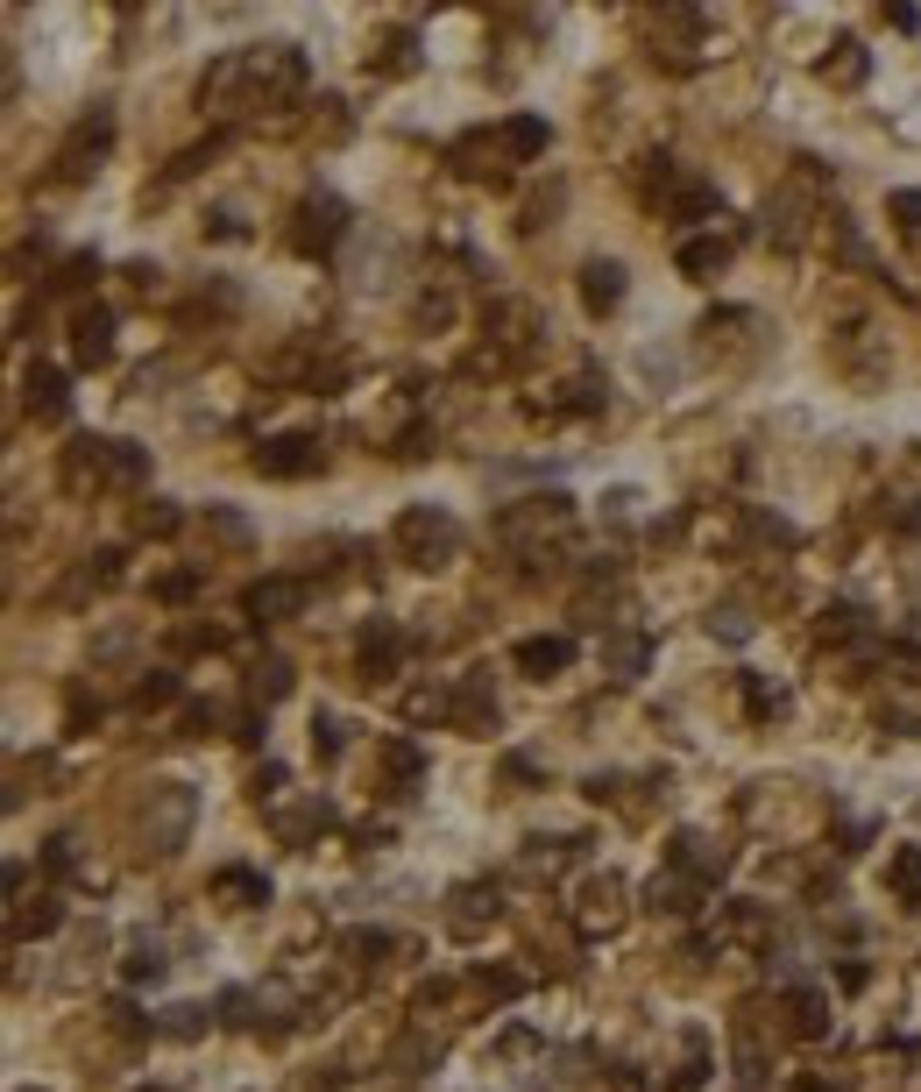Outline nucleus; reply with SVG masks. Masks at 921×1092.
I'll use <instances>...</instances> for the list:
<instances>
[{
  "mask_svg": "<svg viewBox=\"0 0 921 1092\" xmlns=\"http://www.w3.org/2000/svg\"><path fill=\"white\" fill-rule=\"evenodd\" d=\"M306 93V57L291 43H269V50H241V57H220L206 65L199 79V100L220 114H241V107H284V100Z\"/></svg>",
  "mask_w": 921,
  "mask_h": 1092,
  "instance_id": "1",
  "label": "nucleus"
},
{
  "mask_svg": "<svg viewBox=\"0 0 921 1092\" xmlns=\"http://www.w3.org/2000/svg\"><path fill=\"white\" fill-rule=\"evenodd\" d=\"M398 553L412 567H447L461 553V526L440 511V504H412V511L398 518Z\"/></svg>",
  "mask_w": 921,
  "mask_h": 1092,
  "instance_id": "2",
  "label": "nucleus"
},
{
  "mask_svg": "<svg viewBox=\"0 0 921 1092\" xmlns=\"http://www.w3.org/2000/svg\"><path fill=\"white\" fill-rule=\"evenodd\" d=\"M192 816H199V795H192L185 781H157L142 802V837L149 851H177L192 837Z\"/></svg>",
  "mask_w": 921,
  "mask_h": 1092,
  "instance_id": "3",
  "label": "nucleus"
},
{
  "mask_svg": "<svg viewBox=\"0 0 921 1092\" xmlns=\"http://www.w3.org/2000/svg\"><path fill=\"white\" fill-rule=\"evenodd\" d=\"M107 142H114V114H107V107H93V114H85V122L65 136V149H57V177H65V185L93 177V171H100V157H107Z\"/></svg>",
  "mask_w": 921,
  "mask_h": 1092,
  "instance_id": "4",
  "label": "nucleus"
},
{
  "mask_svg": "<svg viewBox=\"0 0 921 1092\" xmlns=\"http://www.w3.org/2000/svg\"><path fill=\"white\" fill-rule=\"evenodd\" d=\"M347 234V206L334 199V192H312L306 206H298V228H291V242L306 249V256H326V249H334Z\"/></svg>",
  "mask_w": 921,
  "mask_h": 1092,
  "instance_id": "5",
  "label": "nucleus"
},
{
  "mask_svg": "<svg viewBox=\"0 0 921 1092\" xmlns=\"http://www.w3.org/2000/svg\"><path fill=\"white\" fill-rule=\"evenodd\" d=\"M241 610H249L255 624H284V618L306 610V582H298V575H263L249 596H241Z\"/></svg>",
  "mask_w": 921,
  "mask_h": 1092,
  "instance_id": "6",
  "label": "nucleus"
},
{
  "mask_svg": "<svg viewBox=\"0 0 921 1092\" xmlns=\"http://www.w3.org/2000/svg\"><path fill=\"white\" fill-rule=\"evenodd\" d=\"M255 469L284 475V483H291V475H312L320 469V440H312V433H277V440L255 447Z\"/></svg>",
  "mask_w": 921,
  "mask_h": 1092,
  "instance_id": "7",
  "label": "nucleus"
},
{
  "mask_svg": "<svg viewBox=\"0 0 921 1092\" xmlns=\"http://www.w3.org/2000/svg\"><path fill=\"white\" fill-rule=\"evenodd\" d=\"M114 355V312L107 306H85L79 320H71V363L79 369H100Z\"/></svg>",
  "mask_w": 921,
  "mask_h": 1092,
  "instance_id": "8",
  "label": "nucleus"
},
{
  "mask_svg": "<svg viewBox=\"0 0 921 1092\" xmlns=\"http://www.w3.org/2000/svg\"><path fill=\"white\" fill-rule=\"evenodd\" d=\"M802 214H808V177H794V185H780L773 199H765V234H773L780 249L802 242Z\"/></svg>",
  "mask_w": 921,
  "mask_h": 1092,
  "instance_id": "9",
  "label": "nucleus"
},
{
  "mask_svg": "<svg viewBox=\"0 0 921 1092\" xmlns=\"http://www.w3.org/2000/svg\"><path fill=\"white\" fill-rule=\"evenodd\" d=\"M567 518H575V497H561V490H546V497H525L518 504V511H504V518H496V532H504V540H518V532L525 526H567Z\"/></svg>",
  "mask_w": 921,
  "mask_h": 1092,
  "instance_id": "10",
  "label": "nucleus"
},
{
  "mask_svg": "<svg viewBox=\"0 0 921 1092\" xmlns=\"http://www.w3.org/2000/svg\"><path fill=\"white\" fill-rule=\"evenodd\" d=\"M454 731H496V696H490V675H468L461 688H454V716H447Z\"/></svg>",
  "mask_w": 921,
  "mask_h": 1092,
  "instance_id": "11",
  "label": "nucleus"
},
{
  "mask_svg": "<svg viewBox=\"0 0 921 1092\" xmlns=\"http://www.w3.org/2000/svg\"><path fill=\"white\" fill-rule=\"evenodd\" d=\"M22 398H28V412H36V418H65V412H71L65 369H50V363H28V377H22Z\"/></svg>",
  "mask_w": 921,
  "mask_h": 1092,
  "instance_id": "12",
  "label": "nucleus"
},
{
  "mask_svg": "<svg viewBox=\"0 0 921 1092\" xmlns=\"http://www.w3.org/2000/svg\"><path fill=\"white\" fill-rule=\"evenodd\" d=\"M510 660H518L525 675H539V681H546V675H561V667L575 660V639H567V632H539V639H518V653H510Z\"/></svg>",
  "mask_w": 921,
  "mask_h": 1092,
  "instance_id": "13",
  "label": "nucleus"
},
{
  "mask_svg": "<svg viewBox=\"0 0 921 1092\" xmlns=\"http://www.w3.org/2000/svg\"><path fill=\"white\" fill-rule=\"evenodd\" d=\"M404 646H412V639H404V632H398V624H390V618H376L369 632H361V667H369V681H376V675H398Z\"/></svg>",
  "mask_w": 921,
  "mask_h": 1092,
  "instance_id": "14",
  "label": "nucleus"
},
{
  "mask_svg": "<svg viewBox=\"0 0 921 1092\" xmlns=\"http://www.w3.org/2000/svg\"><path fill=\"white\" fill-rule=\"evenodd\" d=\"M602 667H610L617 681H638L645 667H653V639L645 632H610L602 639Z\"/></svg>",
  "mask_w": 921,
  "mask_h": 1092,
  "instance_id": "15",
  "label": "nucleus"
},
{
  "mask_svg": "<svg viewBox=\"0 0 921 1092\" xmlns=\"http://www.w3.org/2000/svg\"><path fill=\"white\" fill-rule=\"evenodd\" d=\"M582 298H588V312H617L624 306V263H582Z\"/></svg>",
  "mask_w": 921,
  "mask_h": 1092,
  "instance_id": "16",
  "label": "nucleus"
},
{
  "mask_svg": "<svg viewBox=\"0 0 921 1092\" xmlns=\"http://www.w3.org/2000/svg\"><path fill=\"white\" fill-rule=\"evenodd\" d=\"M674 865H681V873H694V880H723V844H709L702 830H681L674 837Z\"/></svg>",
  "mask_w": 921,
  "mask_h": 1092,
  "instance_id": "17",
  "label": "nucleus"
},
{
  "mask_svg": "<svg viewBox=\"0 0 921 1092\" xmlns=\"http://www.w3.org/2000/svg\"><path fill=\"white\" fill-rule=\"evenodd\" d=\"M100 483H107V440H71L65 490H100Z\"/></svg>",
  "mask_w": 921,
  "mask_h": 1092,
  "instance_id": "18",
  "label": "nucleus"
},
{
  "mask_svg": "<svg viewBox=\"0 0 921 1092\" xmlns=\"http://www.w3.org/2000/svg\"><path fill=\"white\" fill-rule=\"evenodd\" d=\"M546 122H539V114H518V122H504L496 128V149H504V157H518V163H532V157H546Z\"/></svg>",
  "mask_w": 921,
  "mask_h": 1092,
  "instance_id": "19",
  "label": "nucleus"
},
{
  "mask_svg": "<svg viewBox=\"0 0 921 1092\" xmlns=\"http://www.w3.org/2000/svg\"><path fill=\"white\" fill-rule=\"evenodd\" d=\"M447 922H454V936H475L482 922H496V887H482V880H475V887H461L454 908H447Z\"/></svg>",
  "mask_w": 921,
  "mask_h": 1092,
  "instance_id": "20",
  "label": "nucleus"
},
{
  "mask_svg": "<svg viewBox=\"0 0 921 1092\" xmlns=\"http://www.w3.org/2000/svg\"><path fill=\"white\" fill-rule=\"evenodd\" d=\"M674 220H709V214H723V192L709 185V177H674Z\"/></svg>",
  "mask_w": 921,
  "mask_h": 1092,
  "instance_id": "21",
  "label": "nucleus"
},
{
  "mask_svg": "<svg viewBox=\"0 0 921 1092\" xmlns=\"http://www.w3.org/2000/svg\"><path fill=\"white\" fill-rule=\"evenodd\" d=\"M617 880L602 873V880H588V894H582V930H617V916H624V908H617Z\"/></svg>",
  "mask_w": 921,
  "mask_h": 1092,
  "instance_id": "22",
  "label": "nucleus"
},
{
  "mask_svg": "<svg viewBox=\"0 0 921 1092\" xmlns=\"http://www.w3.org/2000/svg\"><path fill=\"white\" fill-rule=\"evenodd\" d=\"M383 767H390V788H398V795H412L418 773H426V752H418V738H390V745H383Z\"/></svg>",
  "mask_w": 921,
  "mask_h": 1092,
  "instance_id": "23",
  "label": "nucleus"
},
{
  "mask_svg": "<svg viewBox=\"0 0 921 1092\" xmlns=\"http://www.w3.org/2000/svg\"><path fill=\"white\" fill-rule=\"evenodd\" d=\"M886 880H894V894L908 908H921V844H900L894 859H886Z\"/></svg>",
  "mask_w": 921,
  "mask_h": 1092,
  "instance_id": "24",
  "label": "nucleus"
},
{
  "mask_svg": "<svg viewBox=\"0 0 921 1092\" xmlns=\"http://www.w3.org/2000/svg\"><path fill=\"white\" fill-rule=\"evenodd\" d=\"M674 263H681L688 277H716L723 263H730V242H716V234H702V242H681V256H674Z\"/></svg>",
  "mask_w": 921,
  "mask_h": 1092,
  "instance_id": "25",
  "label": "nucleus"
},
{
  "mask_svg": "<svg viewBox=\"0 0 921 1092\" xmlns=\"http://www.w3.org/2000/svg\"><path fill=\"white\" fill-rule=\"evenodd\" d=\"M149 475V447H135V440H107V483H142Z\"/></svg>",
  "mask_w": 921,
  "mask_h": 1092,
  "instance_id": "26",
  "label": "nucleus"
},
{
  "mask_svg": "<svg viewBox=\"0 0 921 1092\" xmlns=\"http://www.w3.org/2000/svg\"><path fill=\"white\" fill-rule=\"evenodd\" d=\"M865 71H872V57H865V43H851V36H843L837 50L822 57V79H837V85H857Z\"/></svg>",
  "mask_w": 921,
  "mask_h": 1092,
  "instance_id": "27",
  "label": "nucleus"
},
{
  "mask_svg": "<svg viewBox=\"0 0 921 1092\" xmlns=\"http://www.w3.org/2000/svg\"><path fill=\"white\" fill-rule=\"evenodd\" d=\"M206 1022H214V1014H206L199 1008V1000H177V1008H163V1036H171V1043H192V1036H206Z\"/></svg>",
  "mask_w": 921,
  "mask_h": 1092,
  "instance_id": "28",
  "label": "nucleus"
},
{
  "mask_svg": "<svg viewBox=\"0 0 921 1092\" xmlns=\"http://www.w3.org/2000/svg\"><path fill=\"white\" fill-rule=\"evenodd\" d=\"M206 532H214L220 547H249V540H255V526L234 511V504H206Z\"/></svg>",
  "mask_w": 921,
  "mask_h": 1092,
  "instance_id": "29",
  "label": "nucleus"
},
{
  "mask_svg": "<svg viewBox=\"0 0 921 1092\" xmlns=\"http://www.w3.org/2000/svg\"><path fill=\"white\" fill-rule=\"evenodd\" d=\"M214 894H241V901H269V880L249 873V865H220L214 873Z\"/></svg>",
  "mask_w": 921,
  "mask_h": 1092,
  "instance_id": "30",
  "label": "nucleus"
},
{
  "mask_svg": "<svg viewBox=\"0 0 921 1092\" xmlns=\"http://www.w3.org/2000/svg\"><path fill=\"white\" fill-rule=\"evenodd\" d=\"M249 696L255 702H277V696H291V660H263L249 675Z\"/></svg>",
  "mask_w": 921,
  "mask_h": 1092,
  "instance_id": "31",
  "label": "nucleus"
},
{
  "mask_svg": "<svg viewBox=\"0 0 921 1092\" xmlns=\"http://www.w3.org/2000/svg\"><path fill=\"white\" fill-rule=\"evenodd\" d=\"M745 710L751 716H780V710H787V688L765 681V675H745Z\"/></svg>",
  "mask_w": 921,
  "mask_h": 1092,
  "instance_id": "32",
  "label": "nucleus"
},
{
  "mask_svg": "<svg viewBox=\"0 0 921 1092\" xmlns=\"http://www.w3.org/2000/svg\"><path fill=\"white\" fill-rule=\"evenodd\" d=\"M751 632H759V624H751V618H745V610H737V604L709 610V639H723V646H745Z\"/></svg>",
  "mask_w": 921,
  "mask_h": 1092,
  "instance_id": "33",
  "label": "nucleus"
},
{
  "mask_svg": "<svg viewBox=\"0 0 921 1092\" xmlns=\"http://www.w3.org/2000/svg\"><path fill=\"white\" fill-rule=\"evenodd\" d=\"M404 716H412V724H433V716H454V696H447V688H412V696H404Z\"/></svg>",
  "mask_w": 921,
  "mask_h": 1092,
  "instance_id": "34",
  "label": "nucleus"
},
{
  "mask_svg": "<svg viewBox=\"0 0 921 1092\" xmlns=\"http://www.w3.org/2000/svg\"><path fill=\"white\" fill-rule=\"evenodd\" d=\"M57 922H65V908H57V901H36V908H14V936H22V944H28V936H50V930H57Z\"/></svg>",
  "mask_w": 921,
  "mask_h": 1092,
  "instance_id": "35",
  "label": "nucleus"
},
{
  "mask_svg": "<svg viewBox=\"0 0 921 1092\" xmlns=\"http://www.w3.org/2000/svg\"><path fill=\"white\" fill-rule=\"evenodd\" d=\"M822 632L829 639H865V610H857V604H829L822 610Z\"/></svg>",
  "mask_w": 921,
  "mask_h": 1092,
  "instance_id": "36",
  "label": "nucleus"
},
{
  "mask_svg": "<svg viewBox=\"0 0 921 1092\" xmlns=\"http://www.w3.org/2000/svg\"><path fill=\"white\" fill-rule=\"evenodd\" d=\"M341 745H347V724H341V716H312V752H320V759H341Z\"/></svg>",
  "mask_w": 921,
  "mask_h": 1092,
  "instance_id": "37",
  "label": "nucleus"
},
{
  "mask_svg": "<svg viewBox=\"0 0 921 1092\" xmlns=\"http://www.w3.org/2000/svg\"><path fill=\"white\" fill-rule=\"evenodd\" d=\"M334 823V802H306L298 816H284V837H312V830H326Z\"/></svg>",
  "mask_w": 921,
  "mask_h": 1092,
  "instance_id": "38",
  "label": "nucleus"
},
{
  "mask_svg": "<svg viewBox=\"0 0 921 1092\" xmlns=\"http://www.w3.org/2000/svg\"><path fill=\"white\" fill-rule=\"evenodd\" d=\"M135 526H142V532H149V540H171V532H177V526H185V511H177V504H149V511H142V518H135Z\"/></svg>",
  "mask_w": 921,
  "mask_h": 1092,
  "instance_id": "39",
  "label": "nucleus"
},
{
  "mask_svg": "<svg viewBox=\"0 0 921 1092\" xmlns=\"http://www.w3.org/2000/svg\"><path fill=\"white\" fill-rule=\"evenodd\" d=\"M645 901H653V908H694V901H688V880H681V873L653 880V887H645Z\"/></svg>",
  "mask_w": 921,
  "mask_h": 1092,
  "instance_id": "40",
  "label": "nucleus"
},
{
  "mask_svg": "<svg viewBox=\"0 0 921 1092\" xmlns=\"http://www.w3.org/2000/svg\"><path fill=\"white\" fill-rule=\"evenodd\" d=\"M171 696H177V675H171V667H157L149 681H135V702H142V710H149V702H171Z\"/></svg>",
  "mask_w": 921,
  "mask_h": 1092,
  "instance_id": "41",
  "label": "nucleus"
},
{
  "mask_svg": "<svg viewBox=\"0 0 921 1092\" xmlns=\"http://www.w3.org/2000/svg\"><path fill=\"white\" fill-rule=\"evenodd\" d=\"M638 490H610V497H602V511H610V526H638Z\"/></svg>",
  "mask_w": 921,
  "mask_h": 1092,
  "instance_id": "42",
  "label": "nucleus"
},
{
  "mask_svg": "<svg viewBox=\"0 0 921 1092\" xmlns=\"http://www.w3.org/2000/svg\"><path fill=\"white\" fill-rule=\"evenodd\" d=\"M794 1028H802V1036H822V1028H829V1008H822V993H802V1022H794Z\"/></svg>",
  "mask_w": 921,
  "mask_h": 1092,
  "instance_id": "43",
  "label": "nucleus"
},
{
  "mask_svg": "<svg viewBox=\"0 0 921 1092\" xmlns=\"http://www.w3.org/2000/svg\"><path fill=\"white\" fill-rule=\"evenodd\" d=\"M93 277H100V263H93V256H71V263H65V277H57V291H79V284H93Z\"/></svg>",
  "mask_w": 921,
  "mask_h": 1092,
  "instance_id": "44",
  "label": "nucleus"
},
{
  "mask_svg": "<svg viewBox=\"0 0 921 1092\" xmlns=\"http://www.w3.org/2000/svg\"><path fill=\"white\" fill-rule=\"evenodd\" d=\"M249 1008H255V993H241V986H234V993H220V1014H228L234 1028H249V1022H255Z\"/></svg>",
  "mask_w": 921,
  "mask_h": 1092,
  "instance_id": "45",
  "label": "nucleus"
},
{
  "mask_svg": "<svg viewBox=\"0 0 921 1092\" xmlns=\"http://www.w3.org/2000/svg\"><path fill=\"white\" fill-rule=\"evenodd\" d=\"M894 214H900L908 234H921V192H894Z\"/></svg>",
  "mask_w": 921,
  "mask_h": 1092,
  "instance_id": "46",
  "label": "nucleus"
},
{
  "mask_svg": "<svg viewBox=\"0 0 921 1092\" xmlns=\"http://www.w3.org/2000/svg\"><path fill=\"white\" fill-rule=\"evenodd\" d=\"M255 802H263V795H277V788H284V767H277V759H263V767H255Z\"/></svg>",
  "mask_w": 921,
  "mask_h": 1092,
  "instance_id": "47",
  "label": "nucleus"
},
{
  "mask_svg": "<svg viewBox=\"0 0 921 1092\" xmlns=\"http://www.w3.org/2000/svg\"><path fill=\"white\" fill-rule=\"evenodd\" d=\"M128 979H135V986H142V979H163V957H157V951H135V957H128Z\"/></svg>",
  "mask_w": 921,
  "mask_h": 1092,
  "instance_id": "48",
  "label": "nucleus"
},
{
  "mask_svg": "<svg viewBox=\"0 0 921 1092\" xmlns=\"http://www.w3.org/2000/svg\"><path fill=\"white\" fill-rule=\"evenodd\" d=\"M128 646H135V632H128V624H114V632H107V639H100V646H93V653H100V660H114V653H128Z\"/></svg>",
  "mask_w": 921,
  "mask_h": 1092,
  "instance_id": "49",
  "label": "nucleus"
},
{
  "mask_svg": "<svg viewBox=\"0 0 921 1092\" xmlns=\"http://www.w3.org/2000/svg\"><path fill=\"white\" fill-rule=\"evenodd\" d=\"M50 865L65 873V865H79V837H50Z\"/></svg>",
  "mask_w": 921,
  "mask_h": 1092,
  "instance_id": "50",
  "label": "nucleus"
},
{
  "mask_svg": "<svg viewBox=\"0 0 921 1092\" xmlns=\"http://www.w3.org/2000/svg\"><path fill=\"white\" fill-rule=\"evenodd\" d=\"M418 65V57H412V36H398V43H390V57H383V71H412Z\"/></svg>",
  "mask_w": 921,
  "mask_h": 1092,
  "instance_id": "51",
  "label": "nucleus"
},
{
  "mask_svg": "<svg viewBox=\"0 0 921 1092\" xmlns=\"http://www.w3.org/2000/svg\"><path fill=\"white\" fill-rule=\"evenodd\" d=\"M214 724H220L214 702H192V710H185V731H214Z\"/></svg>",
  "mask_w": 921,
  "mask_h": 1092,
  "instance_id": "52",
  "label": "nucleus"
},
{
  "mask_svg": "<svg viewBox=\"0 0 921 1092\" xmlns=\"http://www.w3.org/2000/svg\"><path fill=\"white\" fill-rule=\"evenodd\" d=\"M802 1092H843V1085H822V1079H808V1085H802Z\"/></svg>",
  "mask_w": 921,
  "mask_h": 1092,
  "instance_id": "53",
  "label": "nucleus"
},
{
  "mask_svg": "<svg viewBox=\"0 0 921 1092\" xmlns=\"http://www.w3.org/2000/svg\"><path fill=\"white\" fill-rule=\"evenodd\" d=\"M142 1092H157V1085H142Z\"/></svg>",
  "mask_w": 921,
  "mask_h": 1092,
  "instance_id": "54",
  "label": "nucleus"
}]
</instances>
